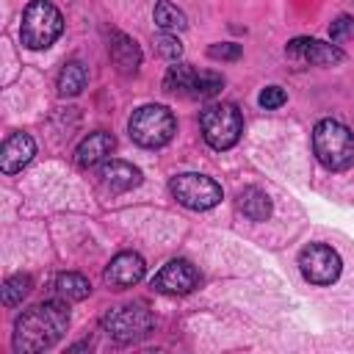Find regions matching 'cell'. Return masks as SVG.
Wrapping results in <instances>:
<instances>
[{
	"label": "cell",
	"mask_w": 354,
	"mask_h": 354,
	"mask_svg": "<svg viewBox=\"0 0 354 354\" xmlns=\"http://www.w3.org/2000/svg\"><path fill=\"white\" fill-rule=\"evenodd\" d=\"M69 326V310L61 301H41L25 310L14 324V351L36 354L55 346Z\"/></svg>",
	"instance_id": "cell-1"
},
{
	"label": "cell",
	"mask_w": 354,
	"mask_h": 354,
	"mask_svg": "<svg viewBox=\"0 0 354 354\" xmlns=\"http://www.w3.org/2000/svg\"><path fill=\"white\" fill-rule=\"evenodd\" d=\"M313 152L326 169L343 171L354 163V133L337 119H321L313 130Z\"/></svg>",
	"instance_id": "cell-2"
},
{
	"label": "cell",
	"mask_w": 354,
	"mask_h": 354,
	"mask_svg": "<svg viewBox=\"0 0 354 354\" xmlns=\"http://www.w3.org/2000/svg\"><path fill=\"white\" fill-rule=\"evenodd\" d=\"M61 30H64V19H61V11L53 3L33 0L22 11L19 36H22V44L28 50H44V47H50L61 36Z\"/></svg>",
	"instance_id": "cell-3"
},
{
	"label": "cell",
	"mask_w": 354,
	"mask_h": 354,
	"mask_svg": "<svg viewBox=\"0 0 354 354\" xmlns=\"http://www.w3.org/2000/svg\"><path fill=\"white\" fill-rule=\"evenodd\" d=\"M174 130H177V122L166 105H141L133 111V116L127 122L130 138L141 147H149V149L169 144Z\"/></svg>",
	"instance_id": "cell-4"
},
{
	"label": "cell",
	"mask_w": 354,
	"mask_h": 354,
	"mask_svg": "<svg viewBox=\"0 0 354 354\" xmlns=\"http://www.w3.org/2000/svg\"><path fill=\"white\" fill-rule=\"evenodd\" d=\"M202 124V136L213 149H230L238 144L241 130H243V119L241 111L232 102H213L202 111L199 116Z\"/></svg>",
	"instance_id": "cell-5"
},
{
	"label": "cell",
	"mask_w": 354,
	"mask_h": 354,
	"mask_svg": "<svg viewBox=\"0 0 354 354\" xmlns=\"http://www.w3.org/2000/svg\"><path fill=\"white\" fill-rule=\"evenodd\" d=\"M224 86V77L218 72H196L191 64H174L169 66L163 77V88L188 100H207L218 94Z\"/></svg>",
	"instance_id": "cell-6"
},
{
	"label": "cell",
	"mask_w": 354,
	"mask_h": 354,
	"mask_svg": "<svg viewBox=\"0 0 354 354\" xmlns=\"http://www.w3.org/2000/svg\"><path fill=\"white\" fill-rule=\"evenodd\" d=\"M169 191L180 205H185L191 210H210L221 202V185L216 180H210L207 174H194V171L177 174V177H171Z\"/></svg>",
	"instance_id": "cell-7"
},
{
	"label": "cell",
	"mask_w": 354,
	"mask_h": 354,
	"mask_svg": "<svg viewBox=\"0 0 354 354\" xmlns=\"http://www.w3.org/2000/svg\"><path fill=\"white\" fill-rule=\"evenodd\" d=\"M152 313L147 310V304L136 301V304H124V307H116L111 310L105 318H102V326L111 337L122 340V343H130V340H138L144 337L149 329H152Z\"/></svg>",
	"instance_id": "cell-8"
},
{
	"label": "cell",
	"mask_w": 354,
	"mask_h": 354,
	"mask_svg": "<svg viewBox=\"0 0 354 354\" xmlns=\"http://www.w3.org/2000/svg\"><path fill=\"white\" fill-rule=\"evenodd\" d=\"M299 268L313 285H332L340 277V254L326 243H310L299 252Z\"/></svg>",
	"instance_id": "cell-9"
},
{
	"label": "cell",
	"mask_w": 354,
	"mask_h": 354,
	"mask_svg": "<svg viewBox=\"0 0 354 354\" xmlns=\"http://www.w3.org/2000/svg\"><path fill=\"white\" fill-rule=\"evenodd\" d=\"M144 271H147V263H144L141 254H136V252H119L105 266L102 279L113 290H124V288H133L136 282H141L144 279Z\"/></svg>",
	"instance_id": "cell-10"
},
{
	"label": "cell",
	"mask_w": 354,
	"mask_h": 354,
	"mask_svg": "<svg viewBox=\"0 0 354 354\" xmlns=\"http://www.w3.org/2000/svg\"><path fill=\"white\" fill-rule=\"evenodd\" d=\"M196 282H199V274L188 260H169L152 277V288L160 293H191Z\"/></svg>",
	"instance_id": "cell-11"
},
{
	"label": "cell",
	"mask_w": 354,
	"mask_h": 354,
	"mask_svg": "<svg viewBox=\"0 0 354 354\" xmlns=\"http://www.w3.org/2000/svg\"><path fill=\"white\" fill-rule=\"evenodd\" d=\"M288 58L304 61V64H318V66H332L343 61V50H337L332 41H321V39H293L285 47Z\"/></svg>",
	"instance_id": "cell-12"
},
{
	"label": "cell",
	"mask_w": 354,
	"mask_h": 354,
	"mask_svg": "<svg viewBox=\"0 0 354 354\" xmlns=\"http://www.w3.org/2000/svg\"><path fill=\"white\" fill-rule=\"evenodd\" d=\"M33 155H36L33 138H30L28 133H14V136H8V138L3 141V147H0V169H3L6 174H14V171H19L22 166H28V163L33 160Z\"/></svg>",
	"instance_id": "cell-13"
},
{
	"label": "cell",
	"mask_w": 354,
	"mask_h": 354,
	"mask_svg": "<svg viewBox=\"0 0 354 354\" xmlns=\"http://www.w3.org/2000/svg\"><path fill=\"white\" fill-rule=\"evenodd\" d=\"M116 149V138L111 133H91L88 138H83L75 149V163L80 169H91V166H100L111 158V152Z\"/></svg>",
	"instance_id": "cell-14"
},
{
	"label": "cell",
	"mask_w": 354,
	"mask_h": 354,
	"mask_svg": "<svg viewBox=\"0 0 354 354\" xmlns=\"http://www.w3.org/2000/svg\"><path fill=\"white\" fill-rule=\"evenodd\" d=\"M100 180H102V185L108 191L124 194V191H130V188H136L141 183V171L127 160H113L111 158V160L100 163Z\"/></svg>",
	"instance_id": "cell-15"
},
{
	"label": "cell",
	"mask_w": 354,
	"mask_h": 354,
	"mask_svg": "<svg viewBox=\"0 0 354 354\" xmlns=\"http://www.w3.org/2000/svg\"><path fill=\"white\" fill-rule=\"evenodd\" d=\"M108 50H111V61L119 66V72L130 75V72L138 69V64H141V50H138V44H136L130 36H124V33H113Z\"/></svg>",
	"instance_id": "cell-16"
},
{
	"label": "cell",
	"mask_w": 354,
	"mask_h": 354,
	"mask_svg": "<svg viewBox=\"0 0 354 354\" xmlns=\"http://www.w3.org/2000/svg\"><path fill=\"white\" fill-rule=\"evenodd\" d=\"M238 207H241V213L246 216V218H252V221H266L268 216H271V199L260 191V188H243L241 194H238Z\"/></svg>",
	"instance_id": "cell-17"
},
{
	"label": "cell",
	"mask_w": 354,
	"mask_h": 354,
	"mask_svg": "<svg viewBox=\"0 0 354 354\" xmlns=\"http://www.w3.org/2000/svg\"><path fill=\"white\" fill-rule=\"evenodd\" d=\"M86 83H88V72H86V66H83L80 61H69V64H64V69L58 72V94H61V97H75V94H80V91L86 88Z\"/></svg>",
	"instance_id": "cell-18"
},
{
	"label": "cell",
	"mask_w": 354,
	"mask_h": 354,
	"mask_svg": "<svg viewBox=\"0 0 354 354\" xmlns=\"http://www.w3.org/2000/svg\"><path fill=\"white\" fill-rule=\"evenodd\" d=\"M155 25H158L163 33H177V30H185V28H188V19H185V14H183L174 3L160 0V3L155 6Z\"/></svg>",
	"instance_id": "cell-19"
},
{
	"label": "cell",
	"mask_w": 354,
	"mask_h": 354,
	"mask_svg": "<svg viewBox=\"0 0 354 354\" xmlns=\"http://www.w3.org/2000/svg\"><path fill=\"white\" fill-rule=\"evenodd\" d=\"M55 293L66 301H83L91 293V285L83 274H61L55 279Z\"/></svg>",
	"instance_id": "cell-20"
},
{
	"label": "cell",
	"mask_w": 354,
	"mask_h": 354,
	"mask_svg": "<svg viewBox=\"0 0 354 354\" xmlns=\"http://www.w3.org/2000/svg\"><path fill=\"white\" fill-rule=\"evenodd\" d=\"M30 288H33V279H30L28 274H14V277H8V279L3 282V288H0L3 304H6V307L19 304V301L30 293Z\"/></svg>",
	"instance_id": "cell-21"
},
{
	"label": "cell",
	"mask_w": 354,
	"mask_h": 354,
	"mask_svg": "<svg viewBox=\"0 0 354 354\" xmlns=\"http://www.w3.org/2000/svg\"><path fill=\"white\" fill-rule=\"evenodd\" d=\"M329 39H332V44H343V41L354 39V17H348V14L337 17L329 25Z\"/></svg>",
	"instance_id": "cell-22"
},
{
	"label": "cell",
	"mask_w": 354,
	"mask_h": 354,
	"mask_svg": "<svg viewBox=\"0 0 354 354\" xmlns=\"http://www.w3.org/2000/svg\"><path fill=\"white\" fill-rule=\"evenodd\" d=\"M155 44H158V53H160L163 58H169V61H177L180 53H183V44H180V39H177L174 33H163V36H158Z\"/></svg>",
	"instance_id": "cell-23"
},
{
	"label": "cell",
	"mask_w": 354,
	"mask_h": 354,
	"mask_svg": "<svg viewBox=\"0 0 354 354\" xmlns=\"http://www.w3.org/2000/svg\"><path fill=\"white\" fill-rule=\"evenodd\" d=\"M285 100H288V94H285V88H279V86H266V88L260 91V97H257L260 108H266V111H274V108L285 105Z\"/></svg>",
	"instance_id": "cell-24"
},
{
	"label": "cell",
	"mask_w": 354,
	"mask_h": 354,
	"mask_svg": "<svg viewBox=\"0 0 354 354\" xmlns=\"http://www.w3.org/2000/svg\"><path fill=\"white\" fill-rule=\"evenodd\" d=\"M207 55L216 58V61H238V58H241V44H232V41L210 44V47H207Z\"/></svg>",
	"instance_id": "cell-25"
}]
</instances>
